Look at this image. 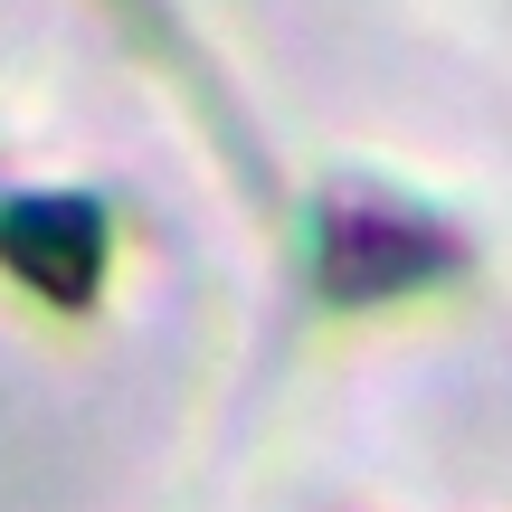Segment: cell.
<instances>
[{
	"instance_id": "obj_1",
	"label": "cell",
	"mask_w": 512,
	"mask_h": 512,
	"mask_svg": "<svg viewBox=\"0 0 512 512\" xmlns=\"http://www.w3.org/2000/svg\"><path fill=\"white\" fill-rule=\"evenodd\" d=\"M0 256H10L29 285H48V294H86L105 238H95V209H76V200L48 209V200H29V209H0Z\"/></svg>"
},
{
	"instance_id": "obj_2",
	"label": "cell",
	"mask_w": 512,
	"mask_h": 512,
	"mask_svg": "<svg viewBox=\"0 0 512 512\" xmlns=\"http://www.w3.org/2000/svg\"><path fill=\"white\" fill-rule=\"evenodd\" d=\"M437 266V247L418 238V228L399 219H332V285L342 294H380V285H418V275Z\"/></svg>"
}]
</instances>
